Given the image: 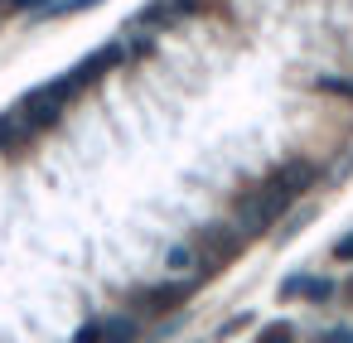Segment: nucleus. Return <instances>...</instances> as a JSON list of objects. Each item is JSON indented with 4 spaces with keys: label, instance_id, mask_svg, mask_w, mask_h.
I'll use <instances>...</instances> for the list:
<instances>
[{
    "label": "nucleus",
    "instance_id": "11",
    "mask_svg": "<svg viewBox=\"0 0 353 343\" xmlns=\"http://www.w3.org/2000/svg\"><path fill=\"white\" fill-rule=\"evenodd\" d=\"M256 343H295V324L290 319H276V324H266L261 329V338Z\"/></svg>",
    "mask_w": 353,
    "mask_h": 343
},
{
    "label": "nucleus",
    "instance_id": "4",
    "mask_svg": "<svg viewBox=\"0 0 353 343\" xmlns=\"http://www.w3.org/2000/svg\"><path fill=\"white\" fill-rule=\"evenodd\" d=\"M189 10H199V0H150L145 10H136V20H131L126 30H145V34H155V30H165V25L184 20Z\"/></svg>",
    "mask_w": 353,
    "mask_h": 343
},
{
    "label": "nucleus",
    "instance_id": "13",
    "mask_svg": "<svg viewBox=\"0 0 353 343\" xmlns=\"http://www.w3.org/2000/svg\"><path fill=\"white\" fill-rule=\"evenodd\" d=\"M102 333H107V319H88V324L73 333V343H102Z\"/></svg>",
    "mask_w": 353,
    "mask_h": 343
},
{
    "label": "nucleus",
    "instance_id": "5",
    "mask_svg": "<svg viewBox=\"0 0 353 343\" xmlns=\"http://www.w3.org/2000/svg\"><path fill=\"white\" fill-rule=\"evenodd\" d=\"M194 295V280H165V285H150L141 300H136V314H170V309H179L184 300Z\"/></svg>",
    "mask_w": 353,
    "mask_h": 343
},
{
    "label": "nucleus",
    "instance_id": "10",
    "mask_svg": "<svg viewBox=\"0 0 353 343\" xmlns=\"http://www.w3.org/2000/svg\"><path fill=\"white\" fill-rule=\"evenodd\" d=\"M165 266H170L174 276H184V271H199V247H194V237H189V242H179V247H170Z\"/></svg>",
    "mask_w": 353,
    "mask_h": 343
},
{
    "label": "nucleus",
    "instance_id": "14",
    "mask_svg": "<svg viewBox=\"0 0 353 343\" xmlns=\"http://www.w3.org/2000/svg\"><path fill=\"white\" fill-rule=\"evenodd\" d=\"M314 343H353V329L348 324H334V329H319Z\"/></svg>",
    "mask_w": 353,
    "mask_h": 343
},
{
    "label": "nucleus",
    "instance_id": "15",
    "mask_svg": "<svg viewBox=\"0 0 353 343\" xmlns=\"http://www.w3.org/2000/svg\"><path fill=\"white\" fill-rule=\"evenodd\" d=\"M334 261H353V232H343V237L334 242Z\"/></svg>",
    "mask_w": 353,
    "mask_h": 343
},
{
    "label": "nucleus",
    "instance_id": "9",
    "mask_svg": "<svg viewBox=\"0 0 353 343\" xmlns=\"http://www.w3.org/2000/svg\"><path fill=\"white\" fill-rule=\"evenodd\" d=\"M136 333H141V314L126 309V314H112V319H107L102 343H136Z\"/></svg>",
    "mask_w": 353,
    "mask_h": 343
},
{
    "label": "nucleus",
    "instance_id": "7",
    "mask_svg": "<svg viewBox=\"0 0 353 343\" xmlns=\"http://www.w3.org/2000/svg\"><path fill=\"white\" fill-rule=\"evenodd\" d=\"M121 59H126V39H112V44L92 49V54H88L83 63H73V73H78V78H83V87H88V83H97L102 73H112V68H117Z\"/></svg>",
    "mask_w": 353,
    "mask_h": 343
},
{
    "label": "nucleus",
    "instance_id": "12",
    "mask_svg": "<svg viewBox=\"0 0 353 343\" xmlns=\"http://www.w3.org/2000/svg\"><path fill=\"white\" fill-rule=\"evenodd\" d=\"M97 6H102V0H54L44 15H88V10H97Z\"/></svg>",
    "mask_w": 353,
    "mask_h": 343
},
{
    "label": "nucleus",
    "instance_id": "1",
    "mask_svg": "<svg viewBox=\"0 0 353 343\" xmlns=\"http://www.w3.org/2000/svg\"><path fill=\"white\" fill-rule=\"evenodd\" d=\"M290 203H295V194L266 174L261 184H252V189H242V194H237V203H232V222H237V232H242V237H261L266 227H276V222L285 218V208H290Z\"/></svg>",
    "mask_w": 353,
    "mask_h": 343
},
{
    "label": "nucleus",
    "instance_id": "6",
    "mask_svg": "<svg viewBox=\"0 0 353 343\" xmlns=\"http://www.w3.org/2000/svg\"><path fill=\"white\" fill-rule=\"evenodd\" d=\"M334 290H339V285H334L329 276H305V271H295V276L281 280V300H295V295H300V300H310V304H329Z\"/></svg>",
    "mask_w": 353,
    "mask_h": 343
},
{
    "label": "nucleus",
    "instance_id": "3",
    "mask_svg": "<svg viewBox=\"0 0 353 343\" xmlns=\"http://www.w3.org/2000/svg\"><path fill=\"white\" fill-rule=\"evenodd\" d=\"M242 232H237V222L232 227H223V222H208V227H199L194 232V247H199V276H213L218 266H228L237 251H242Z\"/></svg>",
    "mask_w": 353,
    "mask_h": 343
},
{
    "label": "nucleus",
    "instance_id": "16",
    "mask_svg": "<svg viewBox=\"0 0 353 343\" xmlns=\"http://www.w3.org/2000/svg\"><path fill=\"white\" fill-rule=\"evenodd\" d=\"M10 6H20V10H34V15H44L54 0H10Z\"/></svg>",
    "mask_w": 353,
    "mask_h": 343
},
{
    "label": "nucleus",
    "instance_id": "8",
    "mask_svg": "<svg viewBox=\"0 0 353 343\" xmlns=\"http://www.w3.org/2000/svg\"><path fill=\"white\" fill-rule=\"evenodd\" d=\"M314 174H319V169H314L310 160H281V165L271 169V179H276V184H285V189H290L295 198H300V194H305V189L314 184Z\"/></svg>",
    "mask_w": 353,
    "mask_h": 343
},
{
    "label": "nucleus",
    "instance_id": "2",
    "mask_svg": "<svg viewBox=\"0 0 353 343\" xmlns=\"http://www.w3.org/2000/svg\"><path fill=\"white\" fill-rule=\"evenodd\" d=\"M83 92V78L68 68V73H59V78H49V83H39V87H30L20 102H15V112L34 126V131H49L63 112H68V102Z\"/></svg>",
    "mask_w": 353,
    "mask_h": 343
},
{
    "label": "nucleus",
    "instance_id": "17",
    "mask_svg": "<svg viewBox=\"0 0 353 343\" xmlns=\"http://www.w3.org/2000/svg\"><path fill=\"white\" fill-rule=\"evenodd\" d=\"M348 295H353V280H348Z\"/></svg>",
    "mask_w": 353,
    "mask_h": 343
}]
</instances>
